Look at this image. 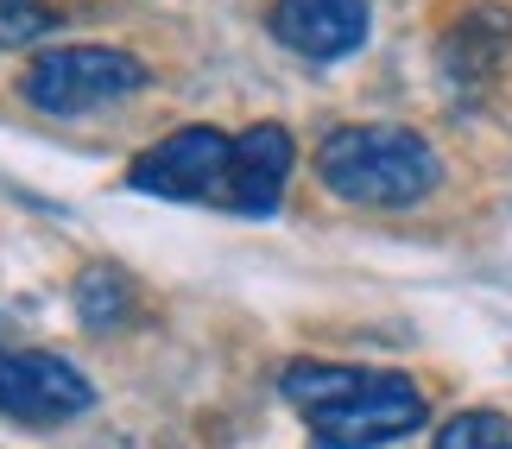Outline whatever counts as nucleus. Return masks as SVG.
Masks as SVG:
<instances>
[{
	"label": "nucleus",
	"mask_w": 512,
	"mask_h": 449,
	"mask_svg": "<svg viewBox=\"0 0 512 449\" xmlns=\"http://www.w3.org/2000/svg\"><path fill=\"white\" fill-rule=\"evenodd\" d=\"M279 393L304 412L323 449H380L424 424V393L386 367H336V361H291Z\"/></svg>",
	"instance_id": "1"
},
{
	"label": "nucleus",
	"mask_w": 512,
	"mask_h": 449,
	"mask_svg": "<svg viewBox=\"0 0 512 449\" xmlns=\"http://www.w3.org/2000/svg\"><path fill=\"white\" fill-rule=\"evenodd\" d=\"M317 178L342 203L361 209H411L443 184V159L411 127H336L317 146Z\"/></svg>",
	"instance_id": "2"
},
{
	"label": "nucleus",
	"mask_w": 512,
	"mask_h": 449,
	"mask_svg": "<svg viewBox=\"0 0 512 449\" xmlns=\"http://www.w3.org/2000/svg\"><path fill=\"white\" fill-rule=\"evenodd\" d=\"M140 89H146V64L114 45H57L45 57H32V70H26V102L57 114V121L114 108Z\"/></svg>",
	"instance_id": "3"
},
{
	"label": "nucleus",
	"mask_w": 512,
	"mask_h": 449,
	"mask_svg": "<svg viewBox=\"0 0 512 449\" xmlns=\"http://www.w3.org/2000/svg\"><path fill=\"white\" fill-rule=\"evenodd\" d=\"M95 405V386L76 361L51 355V348H0V418L51 431L70 424Z\"/></svg>",
	"instance_id": "4"
},
{
	"label": "nucleus",
	"mask_w": 512,
	"mask_h": 449,
	"mask_svg": "<svg viewBox=\"0 0 512 449\" xmlns=\"http://www.w3.org/2000/svg\"><path fill=\"white\" fill-rule=\"evenodd\" d=\"M228 152L234 140L215 127H177L171 140L146 146L133 159L127 184L146 190V197H177V203H215L222 197V178H228Z\"/></svg>",
	"instance_id": "5"
},
{
	"label": "nucleus",
	"mask_w": 512,
	"mask_h": 449,
	"mask_svg": "<svg viewBox=\"0 0 512 449\" xmlns=\"http://www.w3.org/2000/svg\"><path fill=\"white\" fill-rule=\"evenodd\" d=\"M291 159H298V146H291L285 127H247L241 140L228 152V178H222V209L234 216H272V209L285 203V184H291Z\"/></svg>",
	"instance_id": "6"
},
{
	"label": "nucleus",
	"mask_w": 512,
	"mask_h": 449,
	"mask_svg": "<svg viewBox=\"0 0 512 449\" xmlns=\"http://www.w3.org/2000/svg\"><path fill=\"white\" fill-rule=\"evenodd\" d=\"M266 26L285 51L310 57V64H336V57L361 51L367 0H272Z\"/></svg>",
	"instance_id": "7"
},
{
	"label": "nucleus",
	"mask_w": 512,
	"mask_h": 449,
	"mask_svg": "<svg viewBox=\"0 0 512 449\" xmlns=\"http://www.w3.org/2000/svg\"><path fill=\"white\" fill-rule=\"evenodd\" d=\"M506 51H512V13L506 7H475V13H462L456 26H449V38H443V76L468 95V89H481L487 76L506 64Z\"/></svg>",
	"instance_id": "8"
},
{
	"label": "nucleus",
	"mask_w": 512,
	"mask_h": 449,
	"mask_svg": "<svg viewBox=\"0 0 512 449\" xmlns=\"http://www.w3.org/2000/svg\"><path fill=\"white\" fill-rule=\"evenodd\" d=\"M127 304H133V291H127V279L114 266H89L83 279H76V317L89 329H114L127 317Z\"/></svg>",
	"instance_id": "9"
},
{
	"label": "nucleus",
	"mask_w": 512,
	"mask_h": 449,
	"mask_svg": "<svg viewBox=\"0 0 512 449\" xmlns=\"http://www.w3.org/2000/svg\"><path fill=\"white\" fill-rule=\"evenodd\" d=\"M437 449H512V424L500 412H456L437 431Z\"/></svg>",
	"instance_id": "10"
},
{
	"label": "nucleus",
	"mask_w": 512,
	"mask_h": 449,
	"mask_svg": "<svg viewBox=\"0 0 512 449\" xmlns=\"http://www.w3.org/2000/svg\"><path fill=\"white\" fill-rule=\"evenodd\" d=\"M57 26L51 0H0V45H32Z\"/></svg>",
	"instance_id": "11"
}]
</instances>
